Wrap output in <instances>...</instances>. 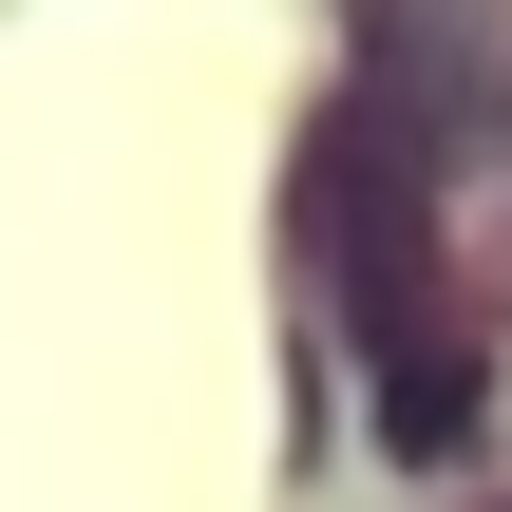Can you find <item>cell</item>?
Masks as SVG:
<instances>
[{"label":"cell","instance_id":"1","mask_svg":"<svg viewBox=\"0 0 512 512\" xmlns=\"http://www.w3.org/2000/svg\"><path fill=\"white\" fill-rule=\"evenodd\" d=\"M304 228H323L361 399H380V456H399V475H456V456H475V304H456V266H437V152H418L399 95H342Z\"/></svg>","mask_w":512,"mask_h":512}]
</instances>
